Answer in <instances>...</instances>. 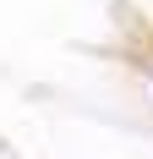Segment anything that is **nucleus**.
Segmentation results:
<instances>
[]
</instances>
